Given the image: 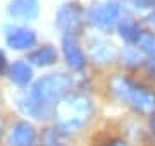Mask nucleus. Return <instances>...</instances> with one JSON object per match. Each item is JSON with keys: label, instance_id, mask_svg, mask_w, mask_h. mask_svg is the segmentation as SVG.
Returning a JSON list of instances; mask_svg holds the SVG:
<instances>
[{"label": "nucleus", "instance_id": "nucleus-22", "mask_svg": "<svg viewBox=\"0 0 155 146\" xmlns=\"http://www.w3.org/2000/svg\"><path fill=\"white\" fill-rule=\"evenodd\" d=\"M0 129H2V120H0Z\"/></svg>", "mask_w": 155, "mask_h": 146}, {"label": "nucleus", "instance_id": "nucleus-21", "mask_svg": "<svg viewBox=\"0 0 155 146\" xmlns=\"http://www.w3.org/2000/svg\"><path fill=\"white\" fill-rule=\"evenodd\" d=\"M150 129H152V132L155 134V113L152 115V119H150Z\"/></svg>", "mask_w": 155, "mask_h": 146}, {"label": "nucleus", "instance_id": "nucleus-20", "mask_svg": "<svg viewBox=\"0 0 155 146\" xmlns=\"http://www.w3.org/2000/svg\"><path fill=\"white\" fill-rule=\"evenodd\" d=\"M147 21H148V24H152V26H155V7L152 9V12H150L148 16H147Z\"/></svg>", "mask_w": 155, "mask_h": 146}, {"label": "nucleus", "instance_id": "nucleus-13", "mask_svg": "<svg viewBox=\"0 0 155 146\" xmlns=\"http://www.w3.org/2000/svg\"><path fill=\"white\" fill-rule=\"evenodd\" d=\"M119 33H121V36L126 41H136L138 36L141 34L138 23L134 19H131V17H124V19L119 21Z\"/></svg>", "mask_w": 155, "mask_h": 146}, {"label": "nucleus", "instance_id": "nucleus-7", "mask_svg": "<svg viewBox=\"0 0 155 146\" xmlns=\"http://www.w3.org/2000/svg\"><path fill=\"white\" fill-rule=\"evenodd\" d=\"M62 53H64V59H66L67 65L71 69H74V71L84 69L86 59H84V53L74 34H64V38H62Z\"/></svg>", "mask_w": 155, "mask_h": 146}, {"label": "nucleus", "instance_id": "nucleus-6", "mask_svg": "<svg viewBox=\"0 0 155 146\" xmlns=\"http://www.w3.org/2000/svg\"><path fill=\"white\" fill-rule=\"evenodd\" d=\"M5 41L14 50H28L36 43V33L22 26H11L5 31Z\"/></svg>", "mask_w": 155, "mask_h": 146}, {"label": "nucleus", "instance_id": "nucleus-15", "mask_svg": "<svg viewBox=\"0 0 155 146\" xmlns=\"http://www.w3.org/2000/svg\"><path fill=\"white\" fill-rule=\"evenodd\" d=\"M41 143L43 146H66L64 134L59 129H45L41 134Z\"/></svg>", "mask_w": 155, "mask_h": 146}, {"label": "nucleus", "instance_id": "nucleus-12", "mask_svg": "<svg viewBox=\"0 0 155 146\" xmlns=\"http://www.w3.org/2000/svg\"><path fill=\"white\" fill-rule=\"evenodd\" d=\"M28 62H31L33 65H38V67H48L57 62V50L50 45L40 46L28 55Z\"/></svg>", "mask_w": 155, "mask_h": 146}, {"label": "nucleus", "instance_id": "nucleus-1", "mask_svg": "<svg viewBox=\"0 0 155 146\" xmlns=\"http://www.w3.org/2000/svg\"><path fill=\"white\" fill-rule=\"evenodd\" d=\"M71 88L72 78L69 74H47L31 86L28 95L19 100V108L26 115H31L40 120L50 119L54 115L55 105L64 96L69 95Z\"/></svg>", "mask_w": 155, "mask_h": 146}, {"label": "nucleus", "instance_id": "nucleus-18", "mask_svg": "<svg viewBox=\"0 0 155 146\" xmlns=\"http://www.w3.org/2000/svg\"><path fill=\"white\" fill-rule=\"evenodd\" d=\"M136 7H152L155 5V0H131Z\"/></svg>", "mask_w": 155, "mask_h": 146}, {"label": "nucleus", "instance_id": "nucleus-14", "mask_svg": "<svg viewBox=\"0 0 155 146\" xmlns=\"http://www.w3.org/2000/svg\"><path fill=\"white\" fill-rule=\"evenodd\" d=\"M138 50L150 59V62H155V34L153 33H141L136 40Z\"/></svg>", "mask_w": 155, "mask_h": 146}, {"label": "nucleus", "instance_id": "nucleus-8", "mask_svg": "<svg viewBox=\"0 0 155 146\" xmlns=\"http://www.w3.org/2000/svg\"><path fill=\"white\" fill-rule=\"evenodd\" d=\"M9 16L16 21H35L40 14L38 0H12L9 4Z\"/></svg>", "mask_w": 155, "mask_h": 146}, {"label": "nucleus", "instance_id": "nucleus-19", "mask_svg": "<svg viewBox=\"0 0 155 146\" xmlns=\"http://www.w3.org/2000/svg\"><path fill=\"white\" fill-rule=\"evenodd\" d=\"M104 146H127V144L122 139H112V141H109V143H105Z\"/></svg>", "mask_w": 155, "mask_h": 146}, {"label": "nucleus", "instance_id": "nucleus-10", "mask_svg": "<svg viewBox=\"0 0 155 146\" xmlns=\"http://www.w3.org/2000/svg\"><path fill=\"white\" fill-rule=\"evenodd\" d=\"M88 52H90V57L95 64H109L116 59V48L112 45L110 41L107 40H102V38H97V40H91L88 45Z\"/></svg>", "mask_w": 155, "mask_h": 146}, {"label": "nucleus", "instance_id": "nucleus-3", "mask_svg": "<svg viewBox=\"0 0 155 146\" xmlns=\"http://www.w3.org/2000/svg\"><path fill=\"white\" fill-rule=\"evenodd\" d=\"M110 91L136 112L145 113V115L155 113V91L148 90L141 84H136L131 79L124 78V76L112 78Z\"/></svg>", "mask_w": 155, "mask_h": 146}, {"label": "nucleus", "instance_id": "nucleus-9", "mask_svg": "<svg viewBox=\"0 0 155 146\" xmlns=\"http://www.w3.org/2000/svg\"><path fill=\"white\" fill-rule=\"evenodd\" d=\"M36 143V131L29 122L19 120L12 125L9 134V144L11 146H35Z\"/></svg>", "mask_w": 155, "mask_h": 146}, {"label": "nucleus", "instance_id": "nucleus-11", "mask_svg": "<svg viewBox=\"0 0 155 146\" xmlns=\"http://www.w3.org/2000/svg\"><path fill=\"white\" fill-rule=\"evenodd\" d=\"M9 76H11V81L14 84L24 88L29 84V81L33 78V71H31V65L28 62L16 60L14 64L9 65Z\"/></svg>", "mask_w": 155, "mask_h": 146}, {"label": "nucleus", "instance_id": "nucleus-2", "mask_svg": "<svg viewBox=\"0 0 155 146\" xmlns=\"http://www.w3.org/2000/svg\"><path fill=\"white\" fill-rule=\"evenodd\" d=\"M93 113L91 100L84 95H67L55 105V129L62 134H74L88 124Z\"/></svg>", "mask_w": 155, "mask_h": 146}, {"label": "nucleus", "instance_id": "nucleus-17", "mask_svg": "<svg viewBox=\"0 0 155 146\" xmlns=\"http://www.w3.org/2000/svg\"><path fill=\"white\" fill-rule=\"evenodd\" d=\"M5 72H9V64H7L5 53L0 50V74H5Z\"/></svg>", "mask_w": 155, "mask_h": 146}, {"label": "nucleus", "instance_id": "nucleus-5", "mask_svg": "<svg viewBox=\"0 0 155 146\" xmlns=\"http://www.w3.org/2000/svg\"><path fill=\"white\" fill-rule=\"evenodd\" d=\"M81 23H83V9L76 2H67L57 12L55 24L66 34H74V31L81 26Z\"/></svg>", "mask_w": 155, "mask_h": 146}, {"label": "nucleus", "instance_id": "nucleus-4", "mask_svg": "<svg viewBox=\"0 0 155 146\" xmlns=\"http://www.w3.org/2000/svg\"><path fill=\"white\" fill-rule=\"evenodd\" d=\"M88 19L100 29H112L121 21V5L114 0L105 4H97L88 11Z\"/></svg>", "mask_w": 155, "mask_h": 146}, {"label": "nucleus", "instance_id": "nucleus-16", "mask_svg": "<svg viewBox=\"0 0 155 146\" xmlns=\"http://www.w3.org/2000/svg\"><path fill=\"white\" fill-rule=\"evenodd\" d=\"M122 60L126 65H138L141 62V55H140V50L136 48H124L122 52Z\"/></svg>", "mask_w": 155, "mask_h": 146}]
</instances>
